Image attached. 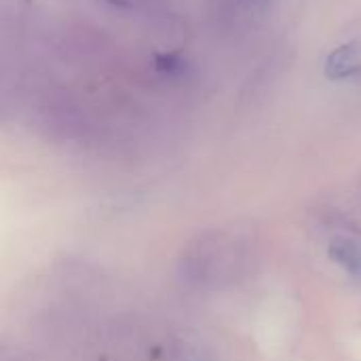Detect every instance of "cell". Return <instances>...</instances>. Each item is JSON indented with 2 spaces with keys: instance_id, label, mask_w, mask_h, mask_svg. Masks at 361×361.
<instances>
[{
  "instance_id": "cell-2",
  "label": "cell",
  "mask_w": 361,
  "mask_h": 361,
  "mask_svg": "<svg viewBox=\"0 0 361 361\" xmlns=\"http://www.w3.org/2000/svg\"><path fill=\"white\" fill-rule=\"evenodd\" d=\"M361 72V42H347L334 49L326 59V76L345 80Z\"/></svg>"
},
{
  "instance_id": "cell-3",
  "label": "cell",
  "mask_w": 361,
  "mask_h": 361,
  "mask_svg": "<svg viewBox=\"0 0 361 361\" xmlns=\"http://www.w3.org/2000/svg\"><path fill=\"white\" fill-rule=\"evenodd\" d=\"M328 256L343 267L349 275L361 277V245L353 239H334L328 247Z\"/></svg>"
},
{
  "instance_id": "cell-1",
  "label": "cell",
  "mask_w": 361,
  "mask_h": 361,
  "mask_svg": "<svg viewBox=\"0 0 361 361\" xmlns=\"http://www.w3.org/2000/svg\"><path fill=\"white\" fill-rule=\"evenodd\" d=\"M241 243L231 233L201 237L182 258V279L199 288H214L235 279L245 260Z\"/></svg>"
}]
</instances>
